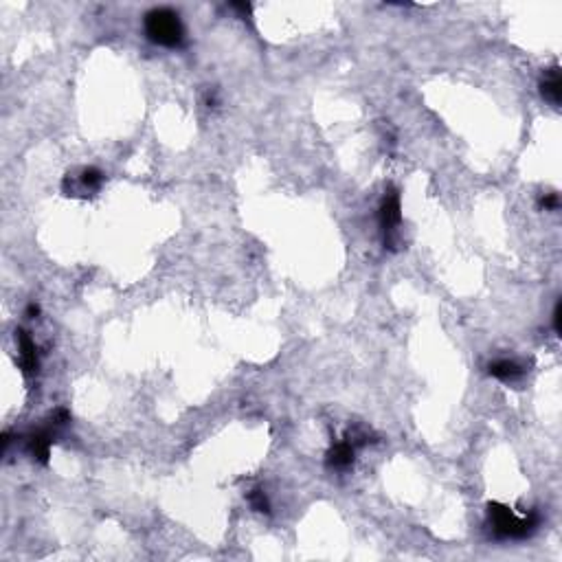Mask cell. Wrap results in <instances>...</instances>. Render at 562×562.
Here are the masks:
<instances>
[{
	"mask_svg": "<svg viewBox=\"0 0 562 562\" xmlns=\"http://www.w3.org/2000/svg\"><path fill=\"white\" fill-rule=\"evenodd\" d=\"M51 444L53 437L49 431H38L29 437V453L33 455V459H38L40 463H47L49 455H51Z\"/></svg>",
	"mask_w": 562,
	"mask_h": 562,
	"instance_id": "obj_7",
	"label": "cell"
},
{
	"mask_svg": "<svg viewBox=\"0 0 562 562\" xmlns=\"http://www.w3.org/2000/svg\"><path fill=\"white\" fill-rule=\"evenodd\" d=\"M248 501L252 505V510H257V512H268L271 510L268 499H266V495H264L262 490H252L250 495H248Z\"/></svg>",
	"mask_w": 562,
	"mask_h": 562,
	"instance_id": "obj_10",
	"label": "cell"
},
{
	"mask_svg": "<svg viewBox=\"0 0 562 562\" xmlns=\"http://www.w3.org/2000/svg\"><path fill=\"white\" fill-rule=\"evenodd\" d=\"M145 33L147 38L159 47L176 49L185 42V26L180 22V16L176 11L161 7L152 9L145 16Z\"/></svg>",
	"mask_w": 562,
	"mask_h": 562,
	"instance_id": "obj_2",
	"label": "cell"
},
{
	"mask_svg": "<svg viewBox=\"0 0 562 562\" xmlns=\"http://www.w3.org/2000/svg\"><path fill=\"white\" fill-rule=\"evenodd\" d=\"M560 319H562V303L558 301L556 307H554V330H556V334H560Z\"/></svg>",
	"mask_w": 562,
	"mask_h": 562,
	"instance_id": "obj_12",
	"label": "cell"
},
{
	"mask_svg": "<svg viewBox=\"0 0 562 562\" xmlns=\"http://www.w3.org/2000/svg\"><path fill=\"white\" fill-rule=\"evenodd\" d=\"M104 182V174L97 170V167H86L81 170V174L77 176V187L81 191H97Z\"/></svg>",
	"mask_w": 562,
	"mask_h": 562,
	"instance_id": "obj_9",
	"label": "cell"
},
{
	"mask_svg": "<svg viewBox=\"0 0 562 562\" xmlns=\"http://www.w3.org/2000/svg\"><path fill=\"white\" fill-rule=\"evenodd\" d=\"M523 374H525V369L516 360L501 358V360H495L490 364V376H495L497 380H503V383H514Z\"/></svg>",
	"mask_w": 562,
	"mask_h": 562,
	"instance_id": "obj_6",
	"label": "cell"
},
{
	"mask_svg": "<svg viewBox=\"0 0 562 562\" xmlns=\"http://www.w3.org/2000/svg\"><path fill=\"white\" fill-rule=\"evenodd\" d=\"M354 453H356V446L351 444L349 440L336 442L332 446V451L328 453V466L336 468V470H343V468L351 466V461H354Z\"/></svg>",
	"mask_w": 562,
	"mask_h": 562,
	"instance_id": "obj_5",
	"label": "cell"
},
{
	"mask_svg": "<svg viewBox=\"0 0 562 562\" xmlns=\"http://www.w3.org/2000/svg\"><path fill=\"white\" fill-rule=\"evenodd\" d=\"M38 314H40V307H38V305L31 303L29 307H26V316H29V319H35Z\"/></svg>",
	"mask_w": 562,
	"mask_h": 562,
	"instance_id": "obj_13",
	"label": "cell"
},
{
	"mask_svg": "<svg viewBox=\"0 0 562 562\" xmlns=\"http://www.w3.org/2000/svg\"><path fill=\"white\" fill-rule=\"evenodd\" d=\"M488 518H490V527H492V531H495V536L503 538V540L527 538L540 525L538 512H529L525 518H518L508 505H501V503L488 505Z\"/></svg>",
	"mask_w": 562,
	"mask_h": 562,
	"instance_id": "obj_1",
	"label": "cell"
},
{
	"mask_svg": "<svg viewBox=\"0 0 562 562\" xmlns=\"http://www.w3.org/2000/svg\"><path fill=\"white\" fill-rule=\"evenodd\" d=\"M540 93L547 102H552L554 106L560 104V95H562V83H560V70L558 66H554L549 73L545 75V79L540 81Z\"/></svg>",
	"mask_w": 562,
	"mask_h": 562,
	"instance_id": "obj_8",
	"label": "cell"
},
{
	"mask_svg": "<svg viewBox=\"0 0 562 562\" xmlns=\"http://www.w3.org/2000/svg\"><path fill=\"white\" fill-rule=\"evenodd\" d=\"M380 229L385 233V244L393 246V235H396L400 222H402V214H400V193L396 189H389L385 193V198L380 202Z\"/></svg>",
	"mask_w": 562,
	"mask_h": 562,
	"instance_id": "obj_3",
	"label": "cell"
},
{
	"mask_svg": "<svg viewBox=\"0 0 562 562\" xmlns=\"http://www.w3.org/2000/svg\"><path fill=\"white\" fill-rule=\"evenodd\" d=\"M540 207L547 209V211L558 209V195L556 193H545L543 198H540Z\"/></svg>",
	"mask_w": 562,
	"mask_h": 562,
	"instance_id": "obj_11",
	"label": "cell"
},
{
	"mask_svg": "<svg viewBox=\"0 0 562 562\" xmlns=\"http://www.w3.org/2000/svg\"><path fill=\"white\" fill-rule=\"evenodd\" d=\"M16 341H18V360L20 367L26 376H33L40 369V360H38V347L33 339L26 332L18 330L16 332Z\"/></svg>",
	"mask_w": 562,
	"mask_h": 562,
	"instance_id": "obj_4",
	"label": "cell"
}]
</instances>
